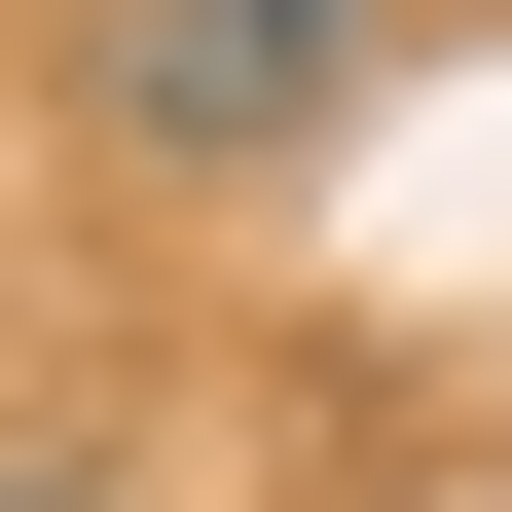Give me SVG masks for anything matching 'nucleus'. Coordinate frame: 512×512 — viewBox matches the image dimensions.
I'll list each match as a JSON object with an SVG mask.
<instances>
[{
    "mask_svg": "<svg viewBox=\"0 0 512 512\" xmlns=\"http://www.w3.org/2000/svg\"><path fill=\"white\" fill-rule=\"evenodd\" d=\"M403 37V0H74V147L147 183H256V147H330V74Z\"/></svg>",
    "mask_w": 512,
    "mask_h": 512,
    "instance_id": "nucleus-1",
    "label": "nucleus"
},
{
    "mask_svg": "<svg viewBox=\"0 0 512 512\" xmlns=\"http://www.w3.org/2000/svg\"><path fill=\"white\" fill-rule=\"evenodd\" d=\"M0 512H147V476H110V439H0Z\"/></svg>",
    "mask_w": 512,
    "mask_h": 512,
    "instance_id": "nucleus-2",
    "label": "nucleus"
}]
</instances>
